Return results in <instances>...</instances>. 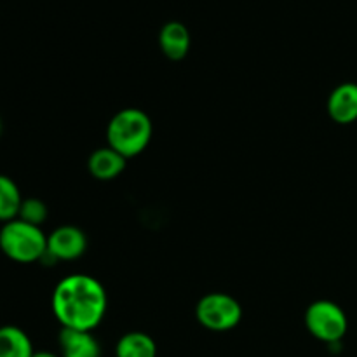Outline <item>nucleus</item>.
Returning a JSON list of instances; mask_svg holds the SVG:
<instances>
[{
    "label": "nucleus",
    "mask_w": 357,
    "mask_h": 357,
    "mask_svg": "<svg viewBox=\"0 0 357 357\" xmlns=\"http://www.w3.org/2000/svg\"><path fill=\"white\" fill-rule=\"evenodd\" d=\"M59 349L61 357H101L100 342L91 331L63 328L59 333Z\"/></svg>",
    "instance_id": "6e6552de"
},
{
    "label": "nucleus",
    "mask_w": 357,
    "mask_h": 357,
    "mask_svg": "<svg viewBox=\"0 0 357 357\" xmlns=\"http://www.w3.org/2000/svg\"><path fill=\"white\" fill-rule=\"evenodd\" d=\"M47 215L49 213H47V206H45V202H42L40 199L30 197V199H23V204H21L17 218L23 220V222L26 223H31V225L40 227L42 223L47 220Z\"/></svg>",
    "instance_id": "4468645a"
},
{
    "label": "nucleus",
    "mask_w": 357,
    "mask_h": 357,
    "mask_svg": "<svg viewBox=\"0 0 357 357\" xmlns=\"http://www.w3.org/2000/svg\"><path fill=\"white\" fill-rule=\"evenodd\" d=\"M159 45L166 58L173 61L183 59L190 51V33L187 26L180 21H169L164 24L159 33Z\"/></svg>",
    "instance_id": "1a4fd4ad"
},
{
    "label": "nucleus",
    "mask_w": 357,
    "mask_h": 357,
    "mask_svg": "<svg viewBox=\"0 0 357 357\" xmlns=\"http://www.w3.org/2000/svg\"><path fill=\"white\" fill-rule=\"evenodd\" d=\"M328 115L337 124H352L357 121V84L344 82L331 91L326 105Z\"/></svg>",
    "instance_id": "0eeeda50"
},
{
    "label": "nucleus",
    "mask_w": 357,
    "mask_h": 357,
    "mask_svg": "<svg viewBox=\"0 0 357 357\" xmlns=\"http://www.w3.org/2000/svg\"><path fill=\"white\" fill-rule=\"evenodd\" d=\"M195 316L206 330L229 331L243 319V307L227 293H209L199 300Z\"/></svg>",
    "instance_id": "39448f33"
},
{
    "label": "nucleus",
    "mask_w": 357,
    "mask_h": 357,
    "mask_svg": "<svg viewBox=\"0 0 357 357\" xmlns=\"http://www.w3.org/2000/svg\"><path fill=\"white\" fill-rule=\"evenodd\" d=\"M0 132H2V121H0Z\"/></svg>",
    "instance_id": "dca6fc26"
},
{
    "label": "nucleus",
    "mask_w": 357,
    "mask_h": 357,
    "mask_svg": "<svg viewBox=\"0 0 357 357\" xmlns=\"http://www.w3.org/2000/svg\"><path fill=\"white\" fill-rule=\"evenodd\" d=\"M87 248L86 234L72 225H63L47 236V253L52 260H75L82 257Z\"/></svg>",
    "instance_id": "423d86ee"
},
{
    "label": "nucleus",
    "mask_w": 357,
    "mask_h": 357,
    "mask_svg": "<svg viewBox=\"0 0 357 357\" xmlns=\"http://www.w3.org/2000/svg\"><path fill=\"white\" fill-rule=\"evenodd\" d=\"M107 291L87 274L63 278L52 293V312L63 328L93 331L107 312Z\"/></svg>",
    "instance_id": "f257e3e1"
},
{
    "label": "nucleus",
    "mask_w": 357,
    "mask_h": 357,
    "mask_svg": "<svg viewBox=\"0 0 357 357\" xmlns=\"http://www.w3.org/2000/svg\"><path fill=\"white\" fill-rule=\"evenodd\" d=\"M115 357H157L155 340L142 331L126 333L115 345Z\"/></svg>",
    "instance_id": "f8f14e48"
},
{
    "label": "nucleus",
    "mask_w": 357,
    "mask_h": 357,
    "mask_svg": "<svg viewBox=\"0 0 357 357\" xmlns=\"http://www.w3.org/2000/svg\"><path fill=\"white\" fill-rule=\"evenodd\" d=\"M21 204H23V197H21L16 181L6 174H0V222L7 223L10 220H16Z\"/></svg>",
    "instance_id": "ddd939ff"
},
{
    "label": "nucleus",
    "mask_w": 357,
    "mask_h": 357,
    "mask_svg": "<svg viewBox=\"0 0 357 357\" xmlns=\"http://www.w3.org/2000/svg\"><path fill=\"white\" fill-rule=\"evenodd\" d=\"M33 344L21 328L0 326V357H33Z\"/></svg>",
    "instance_id": "9b49d317"
},
{
    "label": "nucleus",
    "mask_w": 357,
    "mask_h": 357,
    "mask_svg": "<svg viewBox=\"0 0 357 357\" xmlns=\"http://www.w3.org/2000/svg\"><path fill=\"white\" fill-rule=\"evenodd\" d=\"M152 132V121L145 112L138 108H124L108 122L107 142L115 152L126 159H131L149 146Z\"/></svg>",
    "instance_id": "f03ea898"
},
{
    "label": "nucleus",
    "mask_w": 357,
    "mask_h": 357,
    "mask_svg": "<svg viewBox=\"0 0 357 357\" xmlns=\"http://www.w3.org/2000/svg\"><path fill=\"white\" fill-rule=\"evenodd\" d=\"M0 251L16 264H33L47 253V236L40 227L10 220L0 229Z\"/></svg>",
    "instance_id": "7ed1b4c3"
},
{
    "label": "nucleus",
    "mask_w": 357,
    "mask_h": 357,
    "mask_svg": "<svg viewBox=\"0 0 357 357\" xmlns=\"http://www.w3.org/2000/svg\"><path fill=\"white\" fill-rule=\"evenodd\" d=\"M305 326L314 338L335 345L347 333L349 321L340 305L330 300H317L307 309Z\"/></svg>",
    "instance_id": "20e7f679"
},
{
    "label": "nucleus",
    "mask_w": 357,
    "mask_h": 357,
    "mask_svg": "<svg viewBox=\"0 0 357 357\" xmlns=\"http://www.w3.org/2000/svg\"><path fill=\"white\" fill-rule=\"evenodd\" d=\"M126 160L128 159L115 152L112 146H105V149H98L91 153L87 167L96 180L108 181L117 178L126 169Z\"/></svg>",
    "instance_id": "9d476101"
},
{
    "label": "nucleus",
    "mask_w": 357,
    "mask_h": 357,
    "mask_svg": "<svg viewBox=\"0 0 357 357\" xmlns=\"http://www.w3.org/2000/svg\"><path fill=\"white\" fill-rule=\"evenodd\" d=\"M33 357H59V356L52 354V352H47V351H40V352H35Z\"/></svg>",
    "instance_id": "2eb2a0df"
}]
</instances>
